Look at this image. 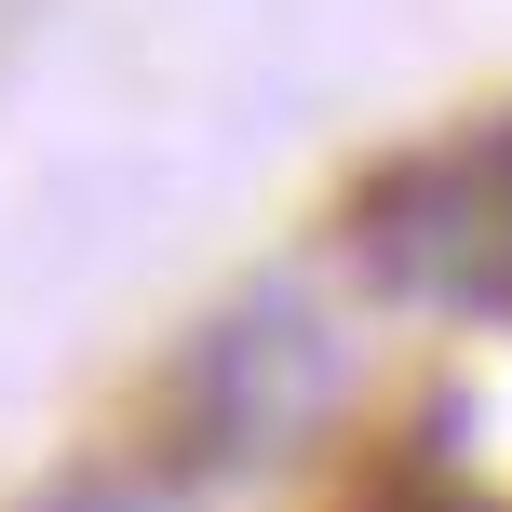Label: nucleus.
<instances>
[{"mask_svg": "<svg viewBox=\"0 0 512 512\" xmlns=\"http://www.w3.org/2000/svg\"><path fill=\"white\" fill-rule=\"evenodd\" d=\"M351 256L391 283V297H418V310L512 324V122L391 162V176L351 203Z\"/></svg>", "mask_w": 512, "mask_h": 512, "instance_id": "nucleus-1", "label": "nucleus"}, {"mask_svg": "<svg viewBox=\"0 0 512 512\" xmlns=\"http://www.w3.org/2000/svg\"><path fill=\"white\" fill-rule=\"evenodd\" d=\"M27 512H149L135 486H54V499H27Z\"/></svg>", "mask_w": 512, "mask_h": 512, "instance_id": "nucleus-2", "label": "nucleus"}, {"mask_svg": "<svg viewBox=\"0 0 512 512\" xmlns=\"http://www.w3.org/2000/svg\"><path fill=\"white\" fill-rule=\"evenodd\" d=\"M364 512H459V499H445V486H418V472H405V486H378Z\"/></svg>", "mask_w": 512, "mask_h": 512, "instance_id": "nucleus-3", "label": "nucleus"}]
</instances>
